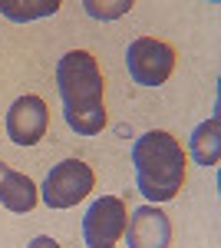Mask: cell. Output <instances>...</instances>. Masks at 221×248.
I'll list each match as a JSON object with an SVG mask.
<instances>
[{
	"mask_svg": "<svg viewBox=\"0 0 221 248\" xmlns=\"http://www.w3.org/2000/svg\"><path fill=\"white\" fill-rule=\"evenodd\" d=\"M92 186H96V175H92V169L86 162H79V159H63L59 166H53V169L46 172L40 199H43L50 209H73L76 202H83L92 192Z\"/></svg>",
	"mask_w": 221,
	"mask_h": 248,
	"instance_id": "3",
	"label": "cell"
},
{
	"mask_svg": "<svg viewBox=\"0 0 221 248\" xmlns=\"http://www.w3.org/2000/svg\"><path fill=\"white\" fill-rule=\"evenodd\" d=\"M129 209L119 195H99L83 215V238L86 248H116V242L126 235Z\"/></svg>",
	"mask_w": 221,
	"mask_h": 248,
	"instance_id": "5",
	"label": "cell"
},
{
	"mask_svg": "<svg viewBox=\"0 0 221 248\" xmlns=\"http://www.w3.org/2000/svg\"><path fill=\"white\" fill-rule=\"evenodd\" d=\"M46 126H50V109H46V103L40 96L30 93V96L14 99V106L7 113V136H10V142L33 146V142L43 139Z\"/></svg>",
	"mask_w": 221,
	"mask_h": 248,
	"instance_id": "6",
	"label": "cell"
},
{
	"mask_svg": "<svg viewBox=\"0 0 221 248\" xmlns=\"http://www.w3.org/2000/svg\"><path fill=\"white\" fill-rule=\"evenodd\" d=\"M135 186L148 202H168L185 186V149L165 129L139 136L132 146Z\"/></svg>",
	"mask_w": 221,
	"mask_h": 248,
	"instance_id": "2",
	"label": "cell"
},
{
	"mask_svg": "<svg viewBox=\"0 0 221 248\" xmlns=\"http://www.w3.org/2000/svg\"><path fill=\"white\" fill-rule=\"evenodd\" d=\"M126 242L129 248H168L172 245V222L162 209L142 205L126 222Z\"/></svg>",
	"mask_w": 221,
	"mask_h": 248,
	"instance_id": "7",
	"label": "cell"
},
{
	"mask_svg": "<svg viewBox=\"0 0 221 248\" xmlns=\"http://www.w3.org/2000/svg\"><path fill=\"white\" fill-rule=\"evenodd\" d=\"M192 155L198 166H218V155H221V119L211 116L205 119L202 126L192 133Z\"/></svg>",
	"mask_w": 221,
	"mask_h": 248,
	"instance_id": "9",
	"label": "cell"
},
{
	"mask_svg": "<svg viewBox=\"0 0 221 248\" xmlns=\"http://www.w3.org/2000/svg\"><path fill=\"white\" fill-rule=\"evenodd\" d=\"M86 10H89V17H96V20H112V17H122L126 10H132V0H119V3H96V0H86Z\"/></svg>",
	"mask_w": 221,
	"mask_h": 248,
	"instance_id": "11",
	"label": "cell"
},
{
	"mask_svg": "<svg viewBox=\"0 0 221 248\" xmlns=\"http://www.w3.org/2000/svg\"><path fill=\"white\" fill-rule=\"evenodd\" d=\"M56 90L66 126L76 136H96L106 126V79L89 50H70L56 63Z\"/></svg>",
	"mask_w": 221,
	"mask_h": 248,
	"instance_id": "1",
	"label": "cell"
},
{
	"mask_svg": "<svg viewBox=\"0 0 221 248\" xmlns=\"http://www.w3.org/2000/svg\"><path fill=\"white\" fill-rule=\"evenodd\" d=\"M37 202H40V192L33 186V179L0 162V205L17 212V215H27V212L37 209Z\"/></svg>",
	"mask_w": 221,
	"mask_h": 248,
	"instance_id": "8",
	"label": "cell"
},
{
	"mask_svg": "<svg viewBox=\"0 0 221 248\" xmlns=\"http://www.w3.org/2000/svg\"><path fill=\"white\" fill-rule=\"evenodd\" d=\"M126 66H129V77L139 86H162L175 70V50L165 40L139 37L126 50Z\"/></svg>",
	"mask_w": 221,
	"mask_h": 248,
	"instance_id": "4",
	"label": "cell"
},
{
	"mask_svg": "<svg viewBox=\"0 0 221 248\" xmlns=\"http://www.w3.org/2000/svg\"><path fill=\"white\" fill-rule=\"evenodd\" d=\"M59 10V0H37V3H7L0 0V14L10 20H37V17H53Z\"/></svg>",
	"mask_w": 221,
	"mask_h": 248,
	"instance_id": "10",
	"label": "cell"
},
{
	"mask_svg": "<svg viewBox=\"0 0 221 248\" xmlns=\"http://www.w3.org/2000/svg\"><path fill=\"white\" fill-rule=\"evenodd\" d=\"M27 248H59V245H56L50 235H37V238H33V242H30Z\"/></svg>",
	"mask_w": 221,
	"mask_h": 248,
	"instance_id": "12",
	"label": "cell"
}]
</instances>
